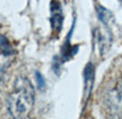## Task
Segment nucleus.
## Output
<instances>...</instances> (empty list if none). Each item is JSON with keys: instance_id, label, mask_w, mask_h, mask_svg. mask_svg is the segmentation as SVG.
Returning <instances> with one entry per match:
<instances>
[{"instance_id": "f257e3e1", "label": "nucleus", "mask_w": 122, "mask_h": 119, "mask_svg": "<svg viewBox=\"0 0 122 119\" xmlns=\"http://www.w3.org/2000/svg\"><path fill=\"white\" fill-rule=\"evenodd\" d=\"M35 90L29 79L19 77L8 98V111L13 119H27L34 105Z\"/></svg>"}, {"instance_id": "f03ea898", "label": "nucleus", "mask_w": 122, "mask_h": 119, "mask_svg": "<svg viewBox=\"0 0 122 119\" xmlns=\"http://www.w3.org/2000/svg\"><path fill=\"white\" fill-rule=\"evenodd\" d=\"M104 103L111 117L115 119L122 118V77L109 88L105 96Z\"/></svg>"}, {"instance_id": "7ed1b4c3", "label": "nucleus", "mask_w": 122, "mask_h": 119, "mask_svg": "<svg viewBox=\"0 0 122 119\" xmlns=\"http://www.w3.org/2000/svg\"><path fill=\"white\" fill-rule=\"evenodd\" d=\"M16 55V50L11 41L5 36L0 35V72L13 63Z\"/></svg>"}, {"instance_id": "20e7f679", "label": "nucleus", "mask_w": 122, "mask_h": 119, "mask_svg": "<svg viewBox=\"0 0 122 119\" xmlns=\"http://www.w3.org/2000/svg\"><path fill=\"white\" fill-rule=\"evenodd\" d=\"M51 8V25L54 30L60 32L61 27H62L63 22V15H62V10H61V4L58 2H51L50 3Z\"/></svg>"}, {"instance_id": "39448f33", "label": "nucleus", "mask_w": 122, "mask_h": 119, "mask_svg": "<svg viewBox=\"0 0 122 119\" xmlns=\"http://www.w3.org/2000/svg\"><path fill=\"white\" fill-rule=\"evenodd\" d=\"M98 13H99V17L101 18V20H102V21L106 22V21H108V20H109L111 13H109L106 9L103 8V6H100L99 10H98Z\"/></svg>"}]
</instances>
